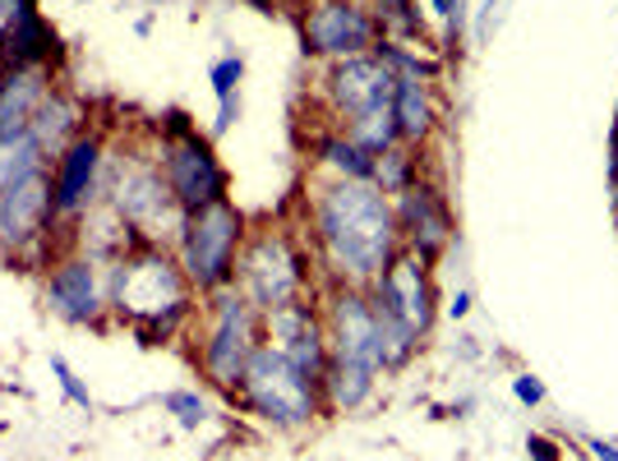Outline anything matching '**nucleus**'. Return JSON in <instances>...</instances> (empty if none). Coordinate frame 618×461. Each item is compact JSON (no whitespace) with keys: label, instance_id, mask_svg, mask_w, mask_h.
<instances>
[{"label":"nucleus","instance_id":"obj_4","mask_svg":"<svg viewBox=\"0 0 618 461\" xmlns=\"http://www.w3.org/2000/svg\"><path fill=\"white\" fill-rule=\"evenodd\" d=\"M245 244V218L236 203H208L185 218V231L176 240L180 250V272L195 291L218 295L236 282V259Z\"/></svg>","mask_w":618,"mask_h":461},{"label":"nucleus","instance_id":"obj_10","mask_svg":"<svg viewBox=\"0 0 618 461\" xmlns=\"http://www.w3.org/2000/svg\"><path fill=\"white\" fill-rule=\"evenodd\" d=\"M392 88H397V74L375 51L351 56V60H332V70L323 74V98H328L332 116L342 120V126H356V120H369L379 111H392Z\"/></svg>","mask_w":618,"mask_h":461},{"label":"nucleus","instance_id":"obj_12","mask_svg":"<svg viewBox=\"0 0 618 461\" xmlns=\"http://www.w3.org/2000/svg\"><path fill=\"white\" fill-rule=\"evenodd\" d=\"M365 291H369V300H375V310L401 319L420 337L429 332V323H435V282H429V263L416 259L411 250H401Z\"/></svg>","mask_w":618,"mask_h":461},{"label":"nucleus","instance_id":"obj_31","mask_svg":"<svg viewBox=\"0 0 618 461\" xmlns=\"http://www.w3.org/2000/svg\"><path fill=\"white\" fill-rule=\"evenodd\" d=\"M467 310H471V295H467V291H457V295H452V304H448V314H452V319H461Z\"/></svg>","mask_w":618,"mask_h":461},{"label":"nucleus","instance_id":"obj_29","mask_svg":"<svg viewBox=\"0 0 618 461\" xmlns=\"http://www.w3.org/2000/svg\"><path fill=\"white\" fill-rule=\"evenodd\" d=\"M236 116H240V98H227V102L218 107V120H212V134H227V130L236 126Z\"/></svg>","mask_w":618,"mask_h":461},{"label":"nucleus","instance_id":"obj_32","mask_svg":"<svg viewBox=\"0 0 618 461\" xmlns=\"http://www.w3.org/2000/svg\"><path fill=\"white\" fill-rule=\"evenodd\" d=\"M429 10H435V14H443V19H452V14L461 10V0H429Z\"/></svg>","mask_w":618,"mask_h":461},{"label":"nucleus","instance_id":"obj_1","mask_svg":"<svg viewBox=\"0 0 618 461\" xmlns=\"http://www.w3.org/2000/svg\"><path fill=\"white\" fill-rule=\"evenodd\" d=\"M315 244L337 287H369L401 254L392 199L375 180H332L315 199Z\"/></svg>","mask_w":618,"mask_h":461},{"label":"nucleus","instance_id":"obj_20","mask_svg":"<svg viewBox=\"0 0 618 461\" xmlns=\"http://www.w3.org/2000/svg\"><path fill=\"white\" fill-rule=\"evenodd\" d=\"M28 139H33L47 158H60L74 139H79V107L70 102V98H51L38 107V116H33V126H28Z\"/></svg>","mask_w":618,"mask_h":461},{"label":"nucleus","instance_id":"obj_33","mask_svg":"<svg viewBox=\"0 0 618 461\" xmlns=\"http://www.w3.org/2000/svg\"><path fill=\"white\" fill-rule=\"evenodd\" d=\"M369 6H375V10H379V6H397V0H369Z\"/></svg>","mask_w":618,"mask_h":461},{"label":"nucleus","instance_id":"obj_26","mask_svg":"<svg viewBox=\"0 0 618 461\" xmlns=\"http://www.w3.org/2000/svg\"><path fill=\"white\" fill-rule=\"evenodd\" d=\"M51 374H56V383H60V392H66L70 397V402L74 407H92V397H88V388L79 383V374H74V369H70V360H60V355H51Z\"/></svg>","mask_w":618,"mask_h":461},{"label":"nucleus","instance_id":"obj_2","mask_svg":"<svg viewBox=\"0 0 618 461\" xmlns=\"http://www.w3.org/2000/svg\"><path fill=\"white\" fill-rule=\"evenodd\" d=\"M323 328H328L323 397H328V407L351 411L375 392V379L383 374V347H379V323H375L369 291L365 287H332Z\"/></svg>","mask_w":618,"mask_h":461},{"label":"nucleus","instance_id":"obj_14","mask_svg":"<svg viewBox=\"0 0 618 461\" xmlns=\"http://www.w3.org/2000/svg\"><path fill=\"white\" fill-rule=\"evenodd\" d=\"M263 328H268V342L282 351L305 379H315L323 388V374H328V328L323 319L315 314V304H287V310H272L263 314Z\"/></svg>","mask_w":618,"mask_h":461},{"label":"nucleus","instance_id":"obj_34","mask_svg":"<svg viewBox=\"0 0 618 461\" xmlns=\"http://www.w3.org/2000/svg\"><path fill=\"white\" fill-rule=\"evenodd\" d=\"M0 56H6V38H0ZM0 83H6V70H0Z\"/></svg>","mask_w":618,"mask_h":461},{"label":"nucleus","instance_id":"obj_11","mask_svg":"<svg viewBox=\"0 0 618 461\" xmlns=\"http://www.w3.org/2000/svg\"><path fill=\"white\" fill-rule=\"evenodd\" d=\"M162 176L171 184V194L185 212H199L208 203H222L227 199V171L218 162L208 139L199 134H185V139H167L162 148Z\"/></svg>","mask_w":618,"mask_h":461},{"label":"nucleus","instance_id":"obj_22","mask_svg":"<svg viewBox=\"0 0 618 461\" xmlns=\"http://www.w3.org/2000/svg\"><path fill=\"white\" fill-rule=\"evenodd\" d=\"M416 167H420L416 148L392 143L388 152H379V158H375V184H379L383 194H401L407 184H416Z\"/></svg>","mask_w":618,"mask_h":461},{"label":"nucleus","instance_id":"obj_25","mask_svg":"<svg viewBox=\"0 0 618 461\" xmlns=\"http://www.w3.org/2000/svg\"><path fill=\"white\" fill-rule=\"evenodd\" d=\"M240 74H245V60H240V56H222L218 66H212V92H218V102L236 98Z\"/></svg>","mask_w":618,"mask_h":461},{"label":"nucleus","instance_id":"obj_21","mask_svg":"<svg viewBox=\"0 0 618 461\" xmlns=\"http://www.w3.org/2000/svg\"><path fill=\"white\" fill-rule=\"evenodd\" d=\"M319 162H323L337 180H375V152H365V148L351 143L347 134L319 139Z\"/></svg>","mask_w":618,"mask_h":461},{"label":"nucleus","instance_id":"obj_35","mask_svg":"<svg viewBox=\"0 0 618 461\" xmlns=\"http://www.w3.org/2000/svg\"><path fill=\"white\" fill-rule=\"evenodd\" d=\"M614 158H618V126H614Z\"/></svg>","mask_w":618,"mask_h":461},{"label":"nucleus","instance_id":"obj_30","mask_svg":"<svg viewBox=\"0 0 618 461\" xmlns=\"http://www.w3.org/2000/svg\"><path fill=\"white\" fill-rule=\"evenodd\" d=\"M591 452H596V461H618V448L605 439H591Z\"/></svg>","mask_w":618,"mask_h":461},{"label":"nucleus","instance_id":"obj_24","mask_svg":"<svg viewBox=\"0 0 618 461\" xmlns=\"http://www.w3.org/2000/svg\"><path fill=\"white\" fill-rule=\"evenodd\" d=\"M162 402H167V411H171L185 429H199V424L208 420V402H203L199 392H167Z\"/></svg>","mask_w":618,"mask_h":461},{"label":"nucleus","instance_id":"obj_15","mask_svg":"<svg viewBox=\"0 0 618 461\" xmlns=\"http://www.w3.org/2000/svg\"><path fill=\"white\" fill-rule=\"evenodd\" d=\"M51 218H56V184L47 171H33L0 194V244L23 254L28 244H38L51 231Z\"/></svg>","mask_w":618,"mask_h":461},{"label":"nucleus","instance_id":"obj_13","mask_svg":"<svg viewBox=\"0 0 618 461\" xmlns=\"http://www.w3.org/2000/svg\"><path fill=\"white\" fill-rule=\"evenodd\" d=\"M392 212H397V231H401V250H411L416 259L435 263L448 240H452V212L443 203V194L435 184H407L401 194H392Z\"/></svg>","mask_w":618,"mask_h":461},{"label":"nucleus","instance_id":"obj_3","mask_svg":"<svg viewBox=\"0 0 618 461\" xmlns=\"http://www.w3.org/2000/svg\"><path fill=\"white\" fill-rule=\"evenodd\" d=\"M190 291L195 287L185 282L180 263H171L152 244H143L139 254H126L111 272V304L134 319L139 337H148V347L167 337L171 323L190 314Z\"/></svg>","mask_w":618,"mask_h":461},{"label":"nucleus","instance_id":"obj_18","mask_svg":"<svg viewBox=\"0 0 618 461\" xmlns=\"http://www.w3.org/2000/svg\"><path fill=\"white\" fill-rule=\"evenodd\" d=\"M47 98V70H6V83H0V143L28 134Z\"/></svg>","mask_w":618,"mask_h":461},{"label":"nucleus","instance_id":"obj_27","mask_svg":"<svg viewBox=\"0 0 618 461\" xmlns=\"http://www.w3.org/2000/svg\"><path fill=\"white\" fill-rule=\"evenodd\" d=\"M512 392H517V402H527V407H540L545 402V383L531 379V374H517L512 379Z\"/></svg>","mask_w":618,"mask_h":461},{"label":"nucleus","instance_id":"obj_28","mask_svg":"<svg viewBox=\"0 0 618 461\" xmlns=\"http://www.w3.org/2000/svg\"><path fill=\"white\" fill-rule=\"evenodd\" d=\"M527 452H531V461H559V443H554V439H545V434H531L527 439Z\"/></svg>","mask_w":618,"mask_h":461},{"label":"nucleus","instance_id":"obj_6","mask_svg":"<svg viewBox=\"0 0 618 461\" xmlns=\"http://www.w3.org/2000/svg\"><path fill=\"white\" fill-rule=\"evenodd\" d=\"M245 300L255 304L259 314L272 310H287L296 304L309 287V272H305V254L300 244L287 231H259L255 240L240 244V259H236V282H231Z\"/></svg>","mask_w":618,"mask_h":461},{"label":"nucleus","instance_id":"obj_17","mask_svg":"<svg viewBox=\"0 0 618 461\" xmlns=\"http://www.w3.org/2000/svg\"><path fill=\"white\" fill-rule=\"evenodd\" d=\"M47 304L70 323L98 319L102 314V287H98V268H92V259L56 263L51 277H47Z\"/></svg>","mask_w":618,"mask_h":461},{"label":"nucleus","instance_id":"obj_9","mask_svg":"<svg viewBox=\"0 0 618 461\" xmlns=\"http://www.w3.org/2000/svg\"><path fill=\"white\" fill-rule=\"evenodd\" d=\"M111 212H116V218L126 222L130 231H139L143 244H152V250H158L162 240H180L185 218H190V212L176 203L167 176L152 171V167H139V171H130L126 180L116 184Z\"/></svg>","mask_w":618,"mask_h":461},{"label":"nucleus","instance_id":"obj_23","mask_svg":"<svg viewBox=\"0 0 618 461\" xmlns=\"http://www.w3.org/2000/svg\"><path fill=\"white\" fill-rule=\"evenodd\" d=\"M375 56L383 60V66H388L392 74H411V79H435V74H439L435 60H425L420 51H411L407 42H397V38H379Z\"/></svg>","mask_w":618,"mask_h":461},{"label":"nucleus","instance_id":"obj_16","mask_svg":"<svg viewBox=\"0 0 618 461\" xmlns=\"http://www.w3.org/2000/svg\"><path fill=\"white\" fill-rule=\"evenodd\" d=\"M98 171H102V143L92 134H79L66 152L56 158V218H74L88 208L92 190H98Z\"/></svg>","mask_w":618,"mask_h":461},{"label":"nucleus","instance_id":"obj_7","mask_svg":"<svg viewBox=\"0 0 618 461\" xmlns=\"http://www.w3.org/2000/svg\"><path fill=\"white\" fill-rule=\"evenodd\" d=\"M259 323L263 314L236 287L218 291V300H212V328L203 342V374L218 388H240L245 364H250L259 347Z\"/></svg>","mask_w":618,"mask_h":461},{"label":"nucleus","instance_id":"obj_5","mask_svg":"<svg viewBox=\"0 0 618 461\" xmlns=\"http://www.w3.org/2000/svg\"><path fill=\"white\" fill-rule=\"evenodd\" d=\"M240 402L250 407L259 420H268V424L296 429V424H309V420L319 415L323 388L315 379H305L300 369L282 351H277L272 342H259L255 355H250V364H245Z\"/></svg>","mask_w":618,"mask_h":461},{"label":"nucleus","instance_id":"obj_19","mask_svg":"<svg viewBox=\"0 0 618 461\" xmlns=\"http://www.w3.org/2000/svg\"><path fill=\"white\" fill-rule=\"evenodd\" d=\"M392 116H397V139L407 148H420L439 126V111H435V92H429V79H411V74H397L392 88Z\"/></svg>","mask_w":618,"mask_h":461},{"label":"nucleus","instance_id":"obj_8","mask_svg":"<svg viewBox=\"0 0 618 461\" xmlns=\"http://www.w3.org/2000/svg\"><path fill=\"white\" fill-rule=\"evenodd\" d=\"M300 38H305L309 56L351 60V56L375 51L383 28H379L369 0H309V10L300 19Z\"/></svg>","mask_w":618,"mask_h":461},{"label":"nucleus","instance_id":"obj_36","mask_svg":"<svg viewBox=\"0 0 618 461\" xmlns=\"http://www.w3.org/2000/svg\"><path fill=\"white\" fill-rule=\"evenodd\" d=\"M259 6H268V0H259Z\"/></svg>","mask_w":618,"mask_h":461}]
</instances>
